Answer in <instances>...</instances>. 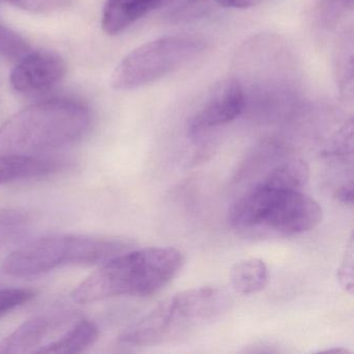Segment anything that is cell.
<instances>
[{
    "label": "cell",
    "mask_w": 354,
    "mask_h": 354,
    "mask_svg": "<svg viewBox=\"0 0 354 354\" xmlns=\"http://www.w3.org/2000/svg\"><path fill=\"white\" fill-rule=\"evenodd\" d=\"M335 196L344 204L352 205L353 203V179L345 182L337 188Z\"/></svg>",
    "instance_id": "20"
},
{
    "label": "cell",
    "mask_w": 354,
    "mask_h": 354,
    "mask_svg": "<svg viewBox=\"0 0 354 354\" xmlns=\"http://www.w3.org/2000/svg\"><path fill=\"white\" fill-rule=\"evenodd\" d=\"M230 281L237 293L242 295L259 293L268 285V268L260 259H245L232 267Z\"/></svg>",
    "instance_id": "12"
},
{
    "label": "cell",
    "mask_w": 354,
    "mask_h": 354,
    "mask_svg": "<svg viewBox=\"0 0 354 354\" xmlns=\"http://www.w3.org/2000/svg\"><path fill=\"white\" fill-rule=\"evenodd\" d=\"M262 0H216L217 5L225 9H248Z\"/></svg>",
    "instance_id": "21"
},
{
    "label": "cell",
    "mask_w": 354,
    "mask_h": 354,
    "mask_svg": "<svg viewBox=\"0 0 354 354\" xmlns=\"http://www.w3.org/2000/svg\"><path fill=\"white\" fill-rule=\"evenodd\" d=\"M230 306L231 297L223 288L206 286L185 290L162 300L128 327L119 341L131 347L160 345L217 320Z\"/></svg>",
    "instance_id": "3"
},
{
    "label": "cell",
    "mask_w": 354,
    "mask_h": 354,
    "mask_svg": "<svg viewBox=\"0 0 354 354\" xmlns=\"http://www.w3.org/2000/svg\"><path fill=\"white\" fill-rule=\"evenodd\" d=\"M66 74V64L59 55L49 51L28 53L11 74V84L17 92L34 94L59 84Z\"/></svg>",
    "instance_id": "8"
},
{
    "label": "cell",
    "mask_w": 354,
    "mask_h": 354,
    "mask_svg": "<svg viewBox=\"0 0 354 354\" xmlns=\"http://www.w3.org/2000/svg\"><path fill=\"white\" fill-rule=\"evenodd\" d=\"M129 250L121 239L80 235H50L12 252L3 267L10 275L36 277L65 266H92Z\"/></svg>",
    "instance_id": "5"
},
{
    "label": "cell",
    "mask_w": 354,
    "mask_h": 354,
    "mask_svg": "<svg viewBox=\"0 0 354 354\" xmlns=\"http://www.w3.org/2000/svg\"><path fill=\"white\" fill-rule=\"evenodd\" d=\"M310 179V167L301 159H290L271 169L258 184L279 189L301 192Z\"/></svg>",
    "instance_id": "14"
},
{
    "label": "cell",
    "mask_w": 354,
    "mask_h": 354,
    "mask_svg": "<svg viewBox=\"0 0 354 354\" xmlns=\"http://www.w3.org/2000/svg\"><path fill=\"white\" fill-rule=\"evenodd\" d=\"M12 5L26 11L46 13L67 7L71 0H8Z\"/></svg>",
    "instance_id": "18"
},
{
    "label": "cell",
    "mask_w": 354,
    "mask_h": 354,
    "mask_svg": "<svg viewBox=\"0 0 354 354\" xmlns=\"http://www.w3.org/2000/svg\"><path fill=\"white\" fill-rule=\"evenodd\" d=\"M65 163L37 155L0 154V185L46 177L57 173Z\"/></svg>",
    "instance_id": "10"
},
{
    "label": "cell",
    "mask_w": 354,
    "mask_h": 354,
    "mask_svg": "<svg viewBox=\"0 0 354 354\" xmlns=\"http://www.w3.org/2000/svg\"><path fill=\"white\" fill-rule=\"evenodd\" d=\"M62 315H38L20 325L0 341V353H37L49 335L65 322Z\"/></svg>",
    "instance_id": "9"
},
{
    "label": "cell",
    "mask_w": 354,
    "mask_h": 354,
    "mask_svg": "<svg viewBox=\"0 0 354 354\" xmlns=\"http://www.w3.org/2000/svg\"><path fill=\"white\" fill-rule=\"evenodd\" d=\"M323 156L335 158L337 160L352 159L353 155V133H352V122L344 126L335 138L328 142L324 150Z\"/></svg>",
    "instance_id": "16"
},
{
    "label": "cell",
    "mask_w": 354,
    "mask_h": 354,
    "mask_svg": "<svg viewBox=\"0 0 354 354\" xmlns=\"http://www.w3.org/2000/svg\"><path fill=\"white\" fill-rule=\"evenodd\" d=\"M90 111L71 100H49L22 109L0 127V154L37 155L80 140Z\"/></svg>",
    "instance_id": "4"
},
{
    "label": "cell",
    "mask_w": 354,
    "mask_h": 354,
    "mask_svg": "<svg viewBox=\"0 0 354 354\" xmlns=\"http://www.w3.org/2000/svg\"><path fill=\"white\" fill-rule=\"evenodd\" d=\"M30 53L28 43L17 32L0 24V55L12 59H22Z\"/></svg>",
    "instance_id": "17"
},
{
    "label": "cell",
    "mask_w": 354,
    "mask_h": 354,
    "mask_svg": "<svg viewBox=\"0 0 354 354\" xmlns=\"http://www.w3.org/2000/svg\"><path fill=\"white\" fill-rule=\"evenodd\" d=\"M245 93L241 82L236 78L219 82L209 94L203 106L187 123L190 136H201L205 131L225 125L239 117L245 107Z\"/></svg>",
    "instance_id": "7"
},
{
    "label": "cell",
    "mask_w": 354,
    "mask_h": 354,
    "mask_svg": "<svg viewBox=\"0 0 354 354\" xmlns=\"http://www.w3.org/2000/svg\"><path fill=\"white\" fill-rule=\"evenodd\" d=\"M353 239L350 238L343 261L337 271L339 285L350 295L353 294Z\"/></svg>",
    "instance_id": "19"
},
{
    "label": "cell",
    "mask_w": 354,
    "mask_h": 354,
    "mask_svg": "<svg viewBox=\"0 0 354 354\" xmlns=\"http://www.w3.org/2000/svg\"><path fill=\"white\" fill-rule=\"evenodd\" d=\"M184 254L175 248L126 250L101 263L74 289L77 304L119 296L148 297L165 289L183 268Z\"/></svg>",
    "instance_id": "1"
},
{
    "label": "cell",
    "mask_w": 354,
    "mask_h": 354,
    "mask_svg": "<svg viewBox=\"0 0 354 354\" xmlns=\"http://www.w3.org/2000/svg\"><path fill=\"white\" fill-rule=\"evenodd\" d=\"M28 223V217L24 213L0 207V245L24 235Z\"/></svg>",
    "instance_id": "15"
},
{
    "label": "cell",
    "mask_w": 354,
    "mask_h": 354,
    "mask_svg": "<svg viewBox=\"0 0 354 354\" xmlns=\"http://www.w3.org/2000/svg\"><path fill=\"white\" fill-rule=\"evenodd\" d=\"M206 40L192 35L163 37L126 55L111 75L117 91H132L153 84L196 59L207 49Z\"/></svg>",
    "instance_id": "6"
},
{
    "label": "cell",
    "mask_w": 354,
    "mask_h": 354,
    "mask_svg": "<svg viewBox=\"0 0 354 354\" xmlns=\"http://www.w3.org/2000/svg\"><path fill=\"white\" fill-rule=\"evenodd\" d=\"M322 221L318 203L298 190L257 183L229 211L232 229L244 237H291L314 230Z\"/></svg>",
    "instance_id": "2"
},
{
    "label": "cell",
    "mask_w": 354,
    "mask_h": 354,
    "mask_svg": "<svg viewBox=\"0 0 354 354\" xmlns=\"http://www.w3.org/2000/svg\"><path fill=\"white\" fill-rule=\"evenodd\" d=\"M324 352H327V353H331V352H335V353H346V352H348L346 349H342V348H335V349H328L325 350Z\"/></svg>",
    "instance_id": "22"
},
{
    "label": "cell",
    "mask_w": 354,
    "mask_h": 354,
    "mask_svg": "<svg viewBox=\"0 0 354 354\" xmlns=\"http://www.w3.org/2000/svg\"><path fill=\"white\" fill-rule=\"evenodd\" d=\"M98 337L96 324L90 320H82L59 339L43 346L37 353H78L94 345Z\"/></svg>",
    "instance_id": "13"
},
{
    "label": "cell",
    "mask_w": 354,
    "mask_h": 354,
    "mask_svg": "<svg viewBox=\"0 0 354 354\" xmlns=\"http://www.w3.org/2000/svg\"><path fill=\"white\" fill-rule=\"evenodd\" d=\"M344 3H345L346 6H348V7L351 8L352 3H353V0H343Z\"/></svg>",
    "instance_id": "23"
},
{
    "label": "cell",
    "mask_w": 354,
    "mask_h": 354,
    "mask_svg": "<svg viewBox=\"0 0 354 354\" xmlns=\"http://www.w3.org/2000/svg\"><path fill=\"white\" fill-rule=\"evenodd\" d=\"M165 0H109L102 13L105 34L115 36L162 5Z\"/></svg>",
    "instance_id": "11"
}]
</instances>
